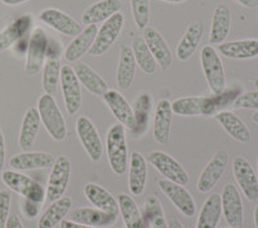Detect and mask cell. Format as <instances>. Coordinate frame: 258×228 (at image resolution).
Wrapping results in <instances>:
<instances>
[{"instance_id":"1","label":"cell","mask_w":258,"mask_h":228,"mask_svg":"<svg viewBox=\"0 0 258 228\" xmlns=\"http://www.w3.org/2000/svg\"><path fill=\"white\" fill-rule=\"evenodd\" d=\"M105 147L111 170L116 176H124L129 167V155L125 128L121 124H115L109 129Z\"/></svg>"},{"instance_id":"2","label":"cell","mask_w":258,"mask_h":228,"mask_svg":"<svg viewBox=\"0 0 258 228\" xmlns=\"http://www.w3.org/2000/svg\"><path fill=\"white\" fill-rule=\"evenodd\" d=\"M36 108L41 124L44 125L45 130L52 137V139L61 142L68 137V125L54 97L50 94H43L39 98Z\"/></svg>"},{"instance_id":"3","label":"cell","mask_w":258,"mask_h":228,"mask_svg":"<svg viewBox=\"0 0 258 228\" xmlns=\"http://www.w3.org/2000/svg\"><path fill=\"white\" fill-rule=\"evenodd\" d=\"M200 63L212 93H221L226 89V73L218 52L213 45L203 47L200 52Z\"/></svg>"},{"instance_id":"4","label":"cell","mask_w":258,"mask_h":228,"mask_svg":"<svg viewBox=\"0 0 258 228\" xmlns=\"http://www.w3.org/2000/svg\"><path fill=\"white\" fill-rule=\"evenodd\" d=\"M2 181L9 190L22 196V199L34 200L40 204L45 201V188L17 170H4L2 173Z\"/></svg>"},{"instance_id":"5","label":"cell","mask_w":258,"mask_h":228,"mask_svg":"<svg viewBox=\"0 0 258 228\" xmlns=\"http://www.w3.org/2000/svg\"><path fill=\"white\" fill-rule=\"evenodd\" d=\"M48 178V187L45 190V200L49 202L61 199L68 191L71 177V161L68 156L59 155L56 158L54 164L50 168Z\"/></svg>"},{"instance_id":"6","label":"cell","mask_w":258,"mask_h":228,"mask_svg":"<svg viewBox=\"0 0 258 228\" xmlns=\"http://www.w3.org/2000/svg\"><path fill=\"white\" fill-rule=\"evenodd\" d=\"M124 22H125V18H124V15L121 12L115 13L109 20L102 22V26L98 29L93 45L89 50V54L94 57L105 54L112 47L115 41L117 40V38L120 36L121 30L124 27Z\"/></svg>"},{"instance_id":"7","label":"cell","mask_w":258,"mask_h":228,"mask_svg":"<svg viewBox=\"0 0 258 228\" xmlns=\"http://www.w3.org/2000/svg\"><path fill=\"white\" fill-rule=\"evenodd\" d=\"M147 163L153 165L161 176L165 177V179L174 183L186 186L190 181L188 173L183 168V165L177 161L176 159L168 155L167 152L163 151H153L150 152L146 158Z\"/></svg>"},{"instance_id":"8","label":"cell","mask_w":258,"mask_h":228,"mask_svg":"<svg viewBox=\"0 0 258 228\" xmlns=\"http://www.w3.org/2000/svg\"><path fill=\"white\" fill-rule=\"evenodd\" d=\"M47 32L41 27H36L30 34L29 48L26 52V63H25V71L29 75L34 76L43 70V66L47 59V48H48Z\"/></svg>"},{"instance_id":"9","label":"cell","mask_w":258,"mask_h":228,"mask_svg":"<svg viewBox=\"0 0 258 228\" xmlns=\"http://www.w3.org/2000/svg\"><path fill=\"white\" fill-rule=\"evenodd\" d=\"M61 91L63 97L64 107L69 115H77L82 107V85L77 73L74 71V67L70 64H63L61 68Z\"/></svg>"},{"instance_id":"10","label":"cell","mask_w":258,"mask_h":228,"mask_svg":"<svg viewBox=\"0 0 258 228\" xmlns=\"http://www.w3.org/2000/svg\"><path fill=\"white\" fill-rule=\"evenodd\" d=\"M77 134L89 159L93 163H98L102 158L103 144L100 133L89 117L79 116L77 120Z\"/></svg>"},{"instance_id":"11","label":"cell","mask_w":258,"mask_h":228,"mask_svg":"<svg viewBox=\"0 0 258 228\" xmlns=\"http://www.w3.org/2000/svg\"><path fill=\"white\" fill-rule=\"evenodd\" d=\"M227 164H229L227 151L218 149L200 174L199 179H198V191L202 193H207L213 190L225 174Z\"/></svg>"},{"instance_id":"12","label":"cell","mask_w":258,"mask_h":228,"mask_svg":"<svg viewBox=\"0 0 258 228\" xmlns=\"http://www.w3.org/2000/svg\"><path fill=\"white\" fill-rule=\"evenodd\" d=\"M221 206L226 222L230 227L240 228L244 222V206L238 187L227 183L221 193Z\"/></svg>"},{"instance_id":"13","label":"cell","mask_w":258,"mask_h":228,"mask_svg":"<svg viewBox=\"0 0 258 228\" xmlns=\"http://www.w3.org/2000/svg\"><path fill=\"white\" fill-rule=\"evenodd\" d=\"M160 191L172 201V204L177 208L179 213H182L186 218H192L197 213V204L192 195L182 184L174 183L168 179H161L158 182Z\"/></svg>"},{"instance_id":"14","label":"cell","mask_w":258,"mask_h":228,"mask_svg":"<svg viewBox=\"0 0 258 228\" xmlns=\"http://www.w3.org/2000/svg\"><path fill=\"white\" fill-rule=\"evenodd\" d=\"M232 173L244 196L249 201L258 199V177L250 163L243 156H236L232 161Z\"/></svg>"},{"instance_id":"15","label":"cell","mask_w":258,"mask_h":228,"mask_svg":"<svg viewBox=\"0 0 258 228\" xmlns=\"http://www.w3.org/2000/svg\"><path fill=\"white\" fill-rule=\"evenodd\" d=\"M142 38L146 41L147 47L155 58L156 64H159V67L163 71L169 70L172 67V63H173V54H172V50L165 41L164 36L154 27L147 26L144 30Z\"/></svg>"},{"instance_id":"16","label":"cell","mask_w":258,"mask_h":228,"mask_svg":"<svg viewBox=\"0 0 258 228\" xmlns=\"http://www.w3.org/2000/svg\"><path fill=\"white\" fill-rule=\"evenodd\" d=\"M54 160L56 158L48 152L22 151L9 159V167H12L17 172L48 169V168L53 167Z\"/></svg>"},{"instance_id":"17","label":"cell","mask_w":258,"mask_h":228,"mask_svg":"<svg viewBox=\"0 0 258 228\" xmlns=\"http://www.w3.org/2000/svg\"><path fill=\"white\" fill-rule=\"evenodd\" d=\"M39 20H40L43 24L52 27L53 30H56V31L63 34V35L74 36V38L77 35H79L83 30L82 25H80L78 21L74 20V18L71 17V16H69L68 13L62 12V11L56 8L44 9V11L40 12V15H39Z\"/></svg>"},{"instance_id":"18","label":"cell","mask_w":258,"mask_h":228,"mask_svg":"<svg viewBox=\"0 0 258 228\" xmlns=\"http://www.w3.org/2000/svg\"><path fill=\"white\" fill-rule=\"evenodd\" d=\"M103 101L110 108L114 117L119 121V124L124 128L132 129L135 125V115H133V108L131 107L128 101L124 98L123 94L115 89H109L102 96Z\"/></svg>"},{"instance_id":"19","label":"cell","mask_w":258,"mask_h":228,"mask_svg":"<svg viewBox=\"0 0 258 228\" xmlns=\"http://www.w3.org/2000/svg\"><path fill=\"white\" fill-rule=\"evenodd\" d=\"M173 123L172 103L168 100H160L156 105L154 116V138L158 143L168 144L170 142V130Z\"/></svg>"},{"instance_id":"20","label":"cell","mask_w":258,"mask_h":228,"mask_svg":"<svg viewBox=\"0 0 258 228\" xmlns=\"http://www.w3.org/2000/svg\"><path fill=\"white\" fill-rule=\"evenodd\" d=\"M32 22H34V18L31 15H24L16 18L6 29L2 30L0 31V52L11 49L18 40L26 35H30Z\"/></svg>"},{"instance_id":"21","label":"cell","mask_w":258,"mask_h":228,"mask_svg":"<svg viewBox=\"0 0 258 228\" xmlns=\"http://www.w3.org/2000/svg\"><path fill=\"white\" fill-rule=\"evenodd\" d=\"M98 27L97 25H88L85 29L82 30L79 35L73 39L70 44L63 50V57L68 62H77L84 56L85 53L91 50L94 43Z\"/></svg>"},{"instance_id":"22","label":"cell","mask_w":258,"mask_h":228,"mask_svg":"<svg viewBox=\"0 0 258 228\" xmlns=\"http://www.w3.org/2000/svg\"><path fill=\"white\" fill-rule=\"evenodd\" d=\"M231 11L226 4H220L214 9L212 16L211 32H209V43L220 45L225 43L231 30Z\"/></svg>"},{"instance_id":"23","label":"cell","mask_w":258,"mask_h":228,"mask_svg":"<svg viewBox=\"0 0 258 228\" xmlns=\"http://www.w3.org/2000/svg\"><path fill=\"white\" fill-rule=\"evenodd\" d=\"M218 52L230 59H253L258 57V39L225 41L218 45Z\"/></svg>"},{"instance_id":"24","label":"cell","mask_w":258,"mask_h":228,"mask_svg":"<svg viewBox=\"0 0 258 228\" xmlns=\"http://www.w3.org/2000/svg\"><path fill=\"white\" fill-rule=\"evenodd\" d=\"M214 119L217 120L223 128L227 134L236 142L240 143H248L250 140V130L246 126V124L241 120L238 115H235L234 112L223 110V111L218 112L214 115Z\"/></svg>"},{"instance_id":"25","label":"cell","mask_w":258,"mask_h":228,"mask_svg":"<svg viewBox=\"0 0 258 228\" xmlns=\"http://www.w3.org/2000/svg\"><path fill=\"white\" fill-rule=\"evenodd\" d=\"M84 195L94 208L106 211L109 214L119 215V204L117 200L112 196L105 187L97 183H87L83 188Z\"/></svg>"},{"instance_id":"26","label":"cell","mask_w":258,"mask_h":228,"mask_svg":"<svg viewBox=\"0 0 258 228\" xmlns=\"http://www.w3.org/2000/svg\"><path fill=\"white\" fill-rule=\"evenodd\" d=\"M117 216L97 208H79L70 213V219L74 222L91 225L94 228H107L115 224Z\"/></svg>"},{"instance_id":"27","label":"cell","mask_w":258,"mask_h":228,"mask_svg":"<svg viewBox=\"0 0 258 228\" xmlns=\"http://www.w3.org/2000/svg\"><path fill=\"white\" fill-rule=\"evenodd\" d=\"M147 182V160L142 154L135 151L131 155V165H129L128 184L129 190L135 196L142 195L146 188Z\"/></svg>"},{"instance_id":"28","label":"cell","mask_w":258,"mask_h":228,"mask_svg":"<svg viewBox=\"0 0 258 228\" xmlns=\"http://www.w3.org/2000/svg\"><path fill=\"white\" fill-rule=\"evenodd\" d=\"M136 63L132 48L129 45H121L119 54V64L116 68V84L120 91H128L133 84L136 76Z\"/></svg>"},{"instance_id":"29","label":"cell","mask_w":258,"mask_h":228,"mask_svg":"<svg viewBox=\"0 0 258 228\" xmlns=\"http://www.w3.org/2000/svg\"><path fill=\"white\" fill-rule=\"evenodd\" d=\"M120 0H100V2H97V3L89 6L83 12L82 22L85 26L105 22L106 20H109L115 13L120 12Z\"/></svg>"},{"instance_id":"30","label":"cell","mask_w":258,"mask_h":228,"mask_svg":"<svg viewBox=\"0 0 258 228\" xmlns=\"http://www.w3.org/2000/svg\"><path fill=\"white\" fill-rule=\"evenodd\" d=\"M133 115H135V125L131 129L132 134L136 138L144 137L149 129L150 114L153 110V96L147 92H144L136 98L133 106Z\"/></svg>"},{"instance_id":"31","label":"cell","mask_w":258,"mask_h":228,"mask_svg":"<svg viewBox=\"0 0 258 228\" xmlns=\"http://www.w3.org/2000/svg\"><path fill=\"white\" fill-rule=\"evenodd\" d=\"M203 32H204V25L200 21H195L188 25L185 35L182 36L177 45L176 54L179 61H187L194 56L203 39Z\"/></svg>"},{"instance_id":"32","label":"cell","mask_w":258,"mask_h":228,"mask_svg":"<svg viewBox=\"0 0 258 228\" xmlns=\"http://www.w3.org/2000/svg\"><path fill=\"white\" fill-rule=\"evenodd\" d=\"M40 116H39L38 108H29L24 115L22 124H21L20 135H18V144L22 151H30L35 143L38 137L39 129H40Z\"/></svg>"},{"instance_id":"33","label":"cell","mask_w":258,"mask_h":228,"mask_svg":"<svg viewBox=\"0 0 258 228\" xmlns=\"http://www.w3.org/2000/svg\"><path fill=\"white\" fill-rule=\"evenodd\" d=\"M74 71L77 73L80 85H83L87 91L91 92L94 96L102 97L109 91V85L105 82V79L87 63L79 62L74 66Z\"/></svg>"},{"instance_id":"34","label":"cell","mask_w":258,"mask_h":228,"mask_svg":"<svg viewBox=\"0 0 258 228\" xmlns=\"http://www.w3.org/2000/svg\"><path fill=\"white\" fill-rule=\"evenodd\" d=\"M71 208H73V200L68 196H62L61 199L50 202L47 210L39 219L38 228H56L69 215Z\"/></svg>"},{"instance_id":"35","label":"cell","mask_w":258,"mask_h":228,"mask_svg":"<svg viewBox=\"0 0 258 228\" xmlns=\"http://www.w3.org/2000/svg\"><path fill=\"white\" fill-rule=\"evenodd\" d=\"M116 200L119 204V214L123 218L125 228H150L133 197L126 193H120Z\"/></svg>"},{"instance_id":"36","label":"cell","mask_w":258,"mask_h":228,"mask_svg":"<svg viewBox=\"0 0 258 228\" xmlns=\"http://www.w3.org/2000/svg\"><path fill=\"white\" fill-rule=\"evenodd\" d=\"M221 216H222L221 195L212 193L200 209L197 228H217Z\"/></svg>"},{"instance_id":"37","label":"cell","mask_w":258,"mask_h":228,"mask_svg":"<svg viewBox=\"0 0 258 228\" xmlns=\"http://www.w3.org/2000/svg\"><path fill=\"white\" fill-rule=\"evenodd\" d=\"M240 87L225 89L221 93H213L212 96H206V103H204V111L203 116H214L218 112L223 111L227 106L232 105L235 98L241 93Z\"/></svg>"},{"instance_id":"38","label":"cell","mask_w":258,"mask_h":228,"mask_svg":"<svg viewBox=\"0 0 258 228\" xmlns=\"http://www.w3.org/2000/svg\"><path fill=\"white\" fill-rule=\"evenodd\" d=\"M142 216L150 228H168L163 206L155 195L146 197L142 208Z\"/></svg>"},{"instance_id":"39","label":"cell","mask_w":258,"mask_h":228,"mask_svg":"<svg viewBox=\"0 0 258 228\" xmlns=\"http://www.w3.org/2000/svg\"><path fill=\"white\" fill-rule=\"evenodd\" d=\"M132 52L135 56L136 63L146 75H153L156 71V61L150 52L146 41L142 36H136L132 41Z\"/></svg>"},{"instance_id":"40","label":"cell","mask_w":258,"mask_h":228,"mask_svg":"<svg viewBox=\"0 0 258 228\" xmlns=\"http://www.w3.org/2000/svg\"><path fill=\"white\" fill-rule=\"evenodd\" d=\"M206 96L182 97L172 102V111L179 116H203Z\"/></svg>"},{"instance_id":"41","label":"cell","mask_w":258,"mask_h":228,"mask_svg":"<svg viewBox=\"0 0 258 228\" xmlns=\"http://www.w3.org/2000/svg\"><path fill=\"white\" fill-rule=\"evenodd\" d=\"M61 62L59 59H47L43 66V76H41V85L45 94H53L57 92L58 82L61 78Z\"/></svg>"},{"instance_id":"42","label":"cell","mask_w":258,"mask_h":228,"mask_svg":"<svg viewBox=\"0 0 258 228\" xmlns=\"http://www.w3.org/2000/svg\"><path fill=\"white\" fill-rule=\"evenodd\" d=\"M131 7L136 26L145 30L150 25V0H131Z\"/></svg>"},{"instance_id":"43","label":"cell","mask_w":258,"mask_h":228,"mask_svg":"<svg viewBox=\"0 0 258 228\" xmlns=\"http://www.w3.org/2000/svg\"><path fill=\"white\" fill-rule=\"evenodd\" d=\"M235 108L244 110H255L258 111V89L250 92H241L232 103Z\"/></svg>"},{"instance_id":"44","label":"cell","mask_w":258,"mask_h":228,"mask_svg":"<svg viewBox=\"0 0 258 228\" xmlns=\"http://www.w3.org/2000/svg\"><path fill=\"white\" fill-rule=\"evenodd\" d=\"M11 191L0 190V228H6L11 211Z\"/></svg>"},{"instance_id":"45","label":"cell","mask_w":258,"mask_h":228,"mask_svg":"<svg viewBox=\"0 0 258 228\" xmlns=\"http://www.w3.org/2000/svg\"><path fill=\"white\" fill-rule=\"evenodd\" d=\"M40 202H36L34 200L22 199V201H21V211H22L25 218L29 220L35 219L36 216L39 215V213H40Z\"/></svg>"},{"instance_id":"46","label":"cell","mask_w":258,"mask_h":228,"mask_svg":"<svg viewBox=\"0 0 258 228\" xmlns=\"http://www.w3.org/2000/svg\"><path fill=\"white\" fill-rule=\"evenodd\" d=\"M63 54L61 44L56 39H49L48 40V48H47V59H59Z\"/></svg>"},{"instance_id":"47","label":"cell","mask_w":258,"mask_h":228,"mask_svg":"<svg viewBox=\"0 0 258 228\" xmlns=\"http://www.w3.org/2000/svg\"><path fill=\"white\" fill-rule=\"evenodd\" d=\"M29 40H30V35H26L25 38H22L21 40H18L17 43H16V44L12 47L15 54H17L18 57L26 54L27 48H29Z\"/></svg>"},{"instance_id":"48","label":"cell","mask_w":258,"mask_h":228,"mask_svg":"<svg viewBox=\"0 0 258 228\" xmlns=\"http://www.w3.org/2000/svg\"><path fill=\"white\" fill-rule=\"evenodd\" d=\"M6 155H7L6 138H4L3 130H2V128H0V174L4 172V165H6Z\"/></svg>"},{"instance_id":"49","label":"cell","mask_w":258,"mask_h":228,"mask_svg":"<svg viewBox=\"0 0 258 228\" xmlns=\"http://www.w3.org/2000/svg\"><path fill=\"white\" fill-rule=\"evenodd\" d=\"M6 228H25V227L24 224H22V222H21L20 218H18L16 214H13V215H9L8 220H7Z\"/></svg>"},{"instance_id":"50","label":"cell","mask_w":258,"mask_h":228,"mask_svg":"<svg viewBox=\"0 0 258 228\" xmlns=\"http://www.w3.org/2000/svg\"><path fill=\"white\" fill-rule=\"evenodd\" d=\"M59 228H94L91 227V225H85L82 224V223H78V222H74V220H68V219H63L59 224Z\"/></svg>"},{"instance_id":"51","label":"cell","mask_w":258,"mask_h":228,"mask_svg":"<svg viewBox=\"0 0 258 228\" xmlns=\"http://www.w3.org/2000/svg\"><path fill=\"white\" fill-rule=\"evenodd\" d=\"M239 4H241L245 8H255L258 7V0H236Z\"/></svg>"},{"instance_id":"52","label":"cell","mask_w":258,"mask_h":228,"mask_svg":"<svg viewBox=\"0 0 258 228\" xmlns=\"http://www.w3.org/2000/svg\"><path fill=\"white\" fill-rule=\"evenodd\" d=\"M2 2H3V4H6V6L16 7V6H21V4L26 3V2H29V0H2Z\"/></svg>"},{"instance_id":"53","label":"cell","mask_w":258,"mask_h":228,"mask_svg":"<svg viewBox=\"0 0 258 228\" xmlns=\"http://www.w3.org/2000/svg\"><path fill=\"white\" fill-rule=\"evenodd\" d=\"M168 228H185V227H183V224H182L177 218H172V219L168 222Z\"/></svg>"},{"instance_id":"54","label":"cell","mask_w":258,"mask_h":228,"mask_svg":"<svg viewBox=\"0 0 258 228\" xmlns=\"http://www.w3.org/2000/svg\"><path fill=\"white\" fill-rule=\"evenodd\" d=\"M253 219H254L255 228H258V205L254 208V213H253Z\"/></svg>"},{"instance_id":"55","label":"cell","mask_w":258,"mask_h":228,"mask_svg":"<svg viewBox=\"0 0 258 228\" xmlns=\"http://www.w3.org/2000/svg\"><path fill=\"white\" fill-rule=\"evenodd\" d=\"M161 2H165V3L179 4V3H183V2H186V0H161Z\"/></svg>"},{"instance_id":"56","label":"cell","mask_w":258,"mask_h":228,"mask_svg":"<svg viewBox=\"0 0 258 228\" xmlns=\"http://www.w3.org/2000/svg\"><path fill=\"white\" fill-rule=\"evenodd\" d=\"M252 121L254 124H258V111H255L254 114L252 115Z\"/></svg>"},{"instance_id":"57","label":"cell","mask_w":258,"mask_h":228,"mask_svg":"<svg viewBox=\"0 0 258 228\" xmlns=\"http://www.w3.org/2000/svg\"><path fill=\"white\" fill-rule=\"evenodd\" d=\"M254 85H255V88L258 89V76L255 78V80H254Z\"/></svg>"},{"instance_id":"58","label":"cell","mask_w":258,"mask_h":228,"mask_svg":"<svg viewBox=\"0 0 258 228\" xmlns=\"http://www.w3.org/2000/svg\"><path fill=\"white\" fill-rule=\"evenodd\" d=\"M257 172H258V159H257Z\"/></svg>"},{"instance_id":"59","label":"cell","mask_w":258,"mask_h":228,"mask_svg":"<svg viewBox=\"0 0 258 228\" xmlns=\"http://www.w3.org/2000/svg\"><path fill=\"white\" fill-rule=\"evenodd\" d=\"M223 228H235V227H230V225H229V227H223Z\"/></svg>"},{"instance_id":"60","label":"cell","mask_w":258,"mask_h":228,"mask_svg":"<svg viewBox=\"0 0 258 228\" xmlns=\"http://www.w3.org/2000/svg\"><path fill=\"white\" fill-rule=\"evenodd\" d=\"M112 228H116V227H112Z\"/></svg>"}]
</instances>
